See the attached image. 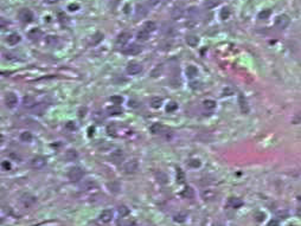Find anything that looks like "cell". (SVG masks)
Listing matches in <instances>:
<instances>
[{
  "mask_svg": "<svg viewBox=\"0 0 301 226\" xmlns=\"http://www.w3.org/2000/svg\"><path fill=\"white\" fill-rule=\"evenodd\" d=\"M83 171L80 167H73L70 168V171L68 172V178L71 180V181H78L83 178Z\"/></svg>",
  "mask_w": 301,
  "mask_h": 226,
  "instance_id": "cell-1",
  "label": "cell"
},
{
  "mask_svg": "<svg viewBox=\"0 0 301 226\" xmlns=\"http://www.w3.org/2000/svg\"><path fill=\"white\" fill-rule=\"evenodd\" d=\"M289 21L290 20H289V17L287 14H280L275 19V26L277 28H280V30H283V28H286L289 25Z\"/></svg>",
  "mask_w": 301,
  "mask_h": 226,
  "instance_id": "cell-2",
  "label": "cell"
},
{
  "mask_svg": "<svg viewBox=\"0 0 301 226\" xmlns=\"http://www.w3.org/2000/svg\"><path fill=\"white\" fill-rule=\"evenodd\" d=\"M141 52V46L138 44H131L129 46L123 47L122 49V53L123 54H128V56H134Z\"/></svg>",
  "mask_w": 301,
  "mask_h": 226,
  "instance_id": "cell-3",
  "label": "cell"
},
{
  "mask_svg": "<svg viewBox=\"0 0 301 226\" xmlns=\"http://www.w3.org/2000/svg\"><path fill=\"white\" fill-rule=\"evenodd\" d=\"M19 19L23 21V23H30V21H32V19H33V13L29 10V8H24V10H21L19 12Z\"/></svg>",
  "mask_w": 301,
  "mask_h": 226,
  "instance_id": "cell-4",
  "label": "cell"
},
{
  "mask_svg": "<svg viewBox=\"0 0 301 226\" xmlns=\"http://www.w3.org/2000/svg\"><path fill=\"white\" fill-rule=\"evenodd\" d=\"M141 71H142L141 64L136 63V62H131V63H128L127 72L129 73V75H136V73H140Z\"/></svg>",
  "mask_w": 301,
  "mask_h": 226,
  "instance_id": "cell-5",
  "label": "cell"
},
{
  "mask_svg": "<svg viewBox=\"0 0 301 226\" xmlns=\"http://www.w3.org/2000/svg\"><path fill=\"white\" fill-rule=\"evenodd\" d=\"M45 165H46V160H45V158H43V156H36L31 161V166L34 169H40V168H43Z\"/></svg>",
  "mask_w": 301,
  "mask_h": 226,
  "instance_id": "cell-6",
  "label": "cell"
},
{
  "mask_svg": "<svg viewBox=\"0 0 301 226\" xmlns=\"http://www.w3.org/2000/svg\"><path fill=\"white\" fill-rule=\"evenodd\" d=\"M139 168V163L136 160H132V161H128L125 163V172L126 173H135Z\"/></svg>",
  "mask_w": 301,
  "mask_h": 226,
  "instance_id": "cell-7",
  "label": "cell"
},
{
  "mask_svg": "<svg viewBox=\"0 0 301 226\" xmlns=\"http://www.w3.org/2000/svg\"><path fill=\"white\" fill-rule=\"evenodd\" d=\"M5 102H6V106L8 108H14V106H17V103H18V98H17V96L13 93H10L6 95Z\"/></svg>",
  "mask_w": 301,
  "mask_h": 226,
  "instance_id": "cell-8",
  "label": "cell"
},
{
  "mask_svg": "<svg viewBox=\"0 0 301 226\" xmlns=\"http://www.w3.org/2000/svg\"><path fill=\"white\" fill-rule=\"evenodd\" d=\"M112 219H113V211L112 210H104L100 214V220L102 223H104V224L112 221Z\"/></svg>",
  "mask_w": 301,
  "mask_h": 226,
  "instance_id": "cell-9",
  "label": "cell"
},
{
  "mask_svg": "<svg viewBox=\"0 0 301 226\" xmlns=\"http://www.w3.org/2000/svg\"><path fill=\"white\" fill-rule=\"evenodd\" d=\"M36 104H37V103H36V100H34L32 96H30V95H26V96L23 98V106H25V108H27V109H32Z\"/></svg>",
  "mask_w": 301,
  "mask_h": 226,
  "instance_id": "cell-10",
  "label": "cell"
},
{
  "mask_svg": "<svg viewBox=\"0 0 301 226\" xmlns=\"http://www.w3.org/2000/svg\"><path fill=\"white\" fill-rule=\"evenodd\" d=\"M132 37V34L129 33V32H122L121 34H119L117 36V39H116V43L119 44V45H123V44H126L128 40H129V38Z\"/></svg>",
  "mask_w": 301,
  "mask_h": 226,
  "instance_id": "cell-11",
  "label": "cell"
},
{
  "mask_svg": "<svg viewBox=\"0 0 301 226\" xmlns=\"http://www.w3.org/2000/svg\"><path fill=\"white\" fill-rule=\"evenodd\" d=\"M238 104H240V106H241L242 113H244V114L249 113V106H248V102L242 95H238Z\"/></svg>",
  "mask_w": 301,
  "mask_h": 226,
  "instance_id": "cell-12",
  "label": "cell"
},
{
  "mask_svg": "<svg viewBox=\"0 0 301 226\" xmlns=\"http://www.w3.org/2000/svg\"><path fill=\"white\" fill-rule=\"evenodd\" d=\"M184 14V10L180 6H174L171 11V17L172 19H179L180 17H183Z\"/></svg>",
  "mask_w": 301,
  "mask_h": 226,
  "instance_id": "cell-13",
  "label": "cell"
},
{
  "mask_svg": "<svg viewBox=\"0 0 301 226\" xmlns=\"http://www.w3.org/2000/svg\"><path fill=\"white\" fill-rule=\"evenodd\" d=\"M110 160L113 161L114 163H119L120 161H122V160H123V153H122V150H115V152L112 154Z\"/></svg>",
  "mask_w": 301,
  "mask_h": 226,
  "instance_id": "cell-14",
  "label": "cell"
},
{
  "mask_svg": "<svg viewBox=\"0 0 301 226\" xmlns=\"http://www.w3.org/2000/svg\"><path fill=\"white\" fill-rule=\"evenodd\" d=\"M19 41H20V36H19V34L12 33V34H10V36L7 37V43H8L10 45H17Z\"/></svg>",
  "mask_w": 301,
  "mask_h": 226,
  "instance_id": "cell-15",
  "label": "cell"
},
{
  "mask_svg": "<svg viewBox=\"0 0 301 226\" xmlns=\"http://www.w3.org/2000/svg\"><path fill=\"white\" fill-rule=\"evenodd\" d=\"M32 109H33V113L36 115H43V113L46 109V104H44V103H37Z\"/></svg>",
  "mask_w": 301,
  "mask_h": 226,
  "instance_id": "cell-16",
  "label": "cell"
},
{
  "mask_svg": "<svg viewBox=\"0 0 301 226\" xmlns=\"http://www.w3.org/2000/svg\"><path fill=\"white\" fill-rule=\"evenodd\" d=\"M186 43H188V45H190L191 47H194L198 45L199 39H198L197 36H188V37H186Z\"/></svg>",
  "mask_w": 301,
  "mask_h": 226,
  "instance_id": "cell-17",
  "label": "cell"
},
{
  "mask_svg": "<svg viewBox=\"0 0 301 226\" xmlns=\"http://www.w3.org/2000/svg\"><path fill=\"white\" fill-rule=\"evenodd\" d=\"M186 75H188V78H193L198 75V70L197 67H193V65H190V67H186Z\"/></svg>",
  "mask_w": 301,
  "mask_h": 226,
  "instance_id": "cell-18",
  "label": "cell"
},
{
  "mask_svg": "<svg viewBox=\"0 0 301 226\" xmlns=\"http://www.w3.org/2000/svg\"><path fill=\"white\" fill-rule=\"evenodd\" d=\"M108 114L109 115H120L122 114V108L120 106H112L110 108H108Z\"/></svg>",
  "mask_w": 301,
  "mask_h": 226,
  "instance_id": "cell-19",
  "label": "cell"
},
{
  "mask_svg": "<svg viewBox=\"0 0 301 226\" xmlns=\"http://www.w3.org/2000/svg\"><path fill=\"white\" fill-rule=\"evenodd\" d=\"M149 104H151V106L154 108V109H158V108H160L161 104H162V100H161L160 97H153V98H151Z\"/></svg>",
  "mask_w": 301,
  "mask_h": 226,
  "instance_id": "cell-20",
  "label": "cell"
},
{
  "mask_svg": "<svg viewBox=\"0 0 301 226\" xmlns=\"http://www.w3.org/2000/svg\"><path fill=\"white\" fill-rule=\"evenodd\" d=\"M102 39H103V34L100 33V32H97V33H95L94 36L91 37L90 44H91V45H97L100 41H102Z\"/></svg>",
  "mask_w": 301,
  "mask_h": 226,
  "instance_id": "cell-21",
  "label": "cell"
},
{
  "mask_svg": "<svg viewBox=\"0 0 301 226\" xmlns=\"http://www.w3.org/2000/svg\"><path fill=\"white\" fill-rule=\"evenodd\" d=\"M144 28L146 31H148V32H153V31L157 30V25H155L154 21H146L145 25H144Z\"/></svg>",
  "mask_w": 301,
  "mask_h": 226,
  "instance_id": "cell-22",
  "label": "cell"
},
{
  "mask_svg": "<svg viewBox=\"0 0 301 226\" xmlns=\"http://www.w3.org/2000/svg\"><path fill=\"white\" fill-rule=\"evenodd\" d=\"M147 14V8L144 5H138L136 6V15L138 17H144Z\"/></svg>",
  "mask_w": 301,
  "mask_h": 226,
  "instance_id": "cell-23",
  "label": "cell"
},
{
  "mask_svg": "<svg viewBox=\"0 0 301 226\" xmlns=\"http://www.w3.org/2000/svg\"><path fill=\"white\" fill-rule=\"evenodd\" d=\"M205 7L206 8H214L219 5V0H205Z\"/></svg>",
  "mask_w": 301,
  "mask_h": 226,
  "instance_id": "cell-24",
  "label": "cell"
},
{
  "mask_svg": "<svg viewBox=\"0 0 301 226\" xmlns=\"http://www.w3.org/2000/svg\"><path fill=\"white\" fill-rule=\"evenodd\" d=\"M148 36H149V32H148V31H146L145 28H142V30H140V31L138 32V39H139V40H146L148 38Z\"/></svg>",
  "mask_w": 301,
  "mask_h": 226,
  "instance_id": "cell-25",
  "label": "cell"
},
{
  "mask_svg": "<svg viewBox=\"0 0 301 226\" xmlns=\"http://www.w3.org/2000/svg\"><path fill=\"white\" fill-rule=\"evenodd\" d=\"M40 34H42V32H40L39 30H38V28H34V30H32V31L29 33V37H30L32 40H36L39 38Z\"/></svg>",
  "mask_w": 301,
  "mask_h": 226,
  "instance_id": "cell-26",
  "label": "cell"
},
{
  "mask_svg": "<svg viewBox=\"0 0 301 226\" xmlns=\"http://www.w3.org/2000/svg\"><path fill=\"white\" fill-rule=\"evenodd\" d=\"M270 14H272V11L270 10H263V11H261L260 13H259V19H268L269 17H270Z\"/></svg>",
  "mask_w": 301,
  "mask_h": 226,
  "instance_id": "cell-27",
  "label": "cell"
},
{
  "mask_svg": "<svg viewBox=\"0 0 301 226\" xmlns=\"http://www.w3.org/2000/svg\"><path fill=\"white\" fill-rule=\"evenodd\" d=\"M20 140L23 141V142H31L32 141V135L30 133H21L20 134Z\"/></svg>",
  "mask_w": 301,
  "mask_h": 226,
  "instance_id": "cell-28",
  "label": "cell"
},
{
  "mask_svg": "<svg viewBox=\"0 0 301 226\" xmlns=\"http://www.w3.org/2000/svg\"><path fill=\"white\" fill-rule=\"evenodd\" d=\"M162 69H164V67H162V65H161V64H160V65H157V67H154L153 71L151 72V76H152V77H158V76L162 72Z\"/></svg>",
  "mask_w": 301,
  "mask_h": 226,
  "instance_id": "cell-29",
  "label": "cell"
},
{
  "mask_svg": "<svg viewBox=\"0 0 301 226\" xmlns=\"http://www.w3.org/2000/svg\"><path fill=\"white\" fill-rule=\"evenodd\" d=\"M110 102H112L113 104H115V106H119V104H121V103L123 102V98H122L121 96L115 95V96H112V97H110Z\"/></svg>",
  "mask_w": 301,
  "mask_h": 226,
  "instance_id": "cell-30",
  "label": "cell"
},
{
  "mask_svg": "<svg viewBox=\"0 0 301 226\" xmlns=\"http://www.w3.org/2000/svg\"><path fill=\"white\" fill-rule=\"evenodd\" d=\"M162 130V126L159 124V123H154L153 126L151 127V132L153 134H159Z\"/></svg>",
  "mask_w": 301,
  "mask_h": 226,
  "instance_id": "cell-31",
  "label": "cell"
},
{
  "mask_svg": "<svg viewBox=\"0 0 301 226\" xmlns=\"http://www.w3.org/2000/svg\"><path fill=\"white\" fill-rule=\"evenodd\" d=\"M204 106L206 108V109H210V110H212L214 109L215 106H216V102L215 101H212V100H206V101H204Z\"/></svg>",
  "mask_w": 301,
  "mask_h": 226,
  "instance_id": "cell-32",
  "label": "cell"
},
{
  "mask_svg": "<svg viewBox=\"0 0 301 226\" xmlns=\"http://www.w3.org/2000/svg\"><path fill=\"white\" fill-rule=\"evenodd\" d=\"M177 180H178L180 184H183V182L185 181V174H184V172L181 171L180 168L177 169Z\"/></svg>",
  "mask_w": 301,
  "mask_h": 226,
  "instance_id": "cell-33",
  "label": "cell"
},
{
  "mask_svg": "<svg viewBox=\"0 0 301 226\" xmlns=\"http://www.w3.org/2000/svg\"><path fill=\"white\" fill-rule=\"evenodd\" d=\"M181 195L185 197V198H192V197H193V191H192V188H191V187L185 188L184 192L181 193Z\"/></svg>",
  "mask_w": 301,
  "mask_h": 226,
  "instance_id": "cell-34",
  "label": "cell"
},
{
  "mask_svg": "<svg viewBox=\"0 0 301 226\" xmlns=\"http://www.w3.org/2000/svg\"><path fill=\"white\" fill-rule=\"evenodd\" d=\"M221 19H223V20H225V19H228L229 18V15H230V10L228 8V7H224L223 10L221 11Z\"/></svg>",
  "mask_w": 301,
  "mask_h": 226,
  "instance_id": "cell-35",
  "label": "cell"
},
{
  "mask_svg": "<svg viewBox=\"0 0 301 226\" xmlns=\"http://www.w3.org/2000/svg\"><path fill=\"white\" fill-rule=\"evenodd\" d=\"M188 13L190 17H192V18H196L197 17V14H198V8L197 7H190L188 11Z\"/></svg>",
  "mask_w": 301,
  "mask_h": 226,
  "instance_id": "cell-36",
  "label": "cell"
},
{
  "mask_svg": "<svg viewBox=\"0 0 301 226\" xmlns=\"http://www.w3.org/2000/svg\"><path fill=\"white\" fill-rule=\"evenodd\" d=\"M188 166L190 167H193V168H197V167L201 166V161L198 159H192L188 161Z\"/></svg>",
  "mask_w": 301,
  "mask_h": 226,
  "instance_id": "cell-37",
  "label": "cell"
},
{
  "mask_svg": "<svg viewBox=\"0 0 301 226\" xmlns=\"http://www.w3.org/2000/svg\"><path fill=\"white\" fill-rule=\"evenodd\" d=\"M177 108H178V104H177L175 102H171V103H168V106H166V110H167L168 113H171V111H174Z\"/></svg>",
  "mask_w": 301,
  "mask_h": 226,
  "instance_id": "cell-38",
  "label": "cell"
},
{
  "mask_svg": "<svg viewBox=\"0 0 301 226\" xmlns=\"http://www.w3.org/2000/svg\"><path fill=\"white\" fill-rule=\"evenodd\" d=\"M229 205H231L232 207H238V206H241L242 205V201L241 200H238V199H230V201H229Z\"/></svg>",
  "mask_w": 301,
  "mask_h": 226,
  "instance_id": "cell-39",
  "label": "cell"
},
{
  "mask_svg": "<svg viewBox=\"0 0 301 226\" xmlns=\"http://www.w3.org/2000/svg\"><path fill=\"white\" fill-rule=\"evenodd\" d=\"M157 178H158V181H160L161 184H166V180H167V178H166V175H165L164 173L159 172V173L157 174Z\"/></svg>",
  "mask_w": 301,
  "mask_h": 226,
  "instance_id": "cell-40",
  "label": "cell"
},
{
  "mask_svg": "<svg viewBox=\"0 0 301 226\" xmlns=\"http://www.w3.org/2000/svg\"><path fill=\"white\" fill-rule=\"evenodd\" d=\"M119 213H120L121 217H125V215H127L129 213V210L126 206H120L119 207Z\"/></svg>",
  "mask_w": 301,
  "mask_h": 226,
  "instance_id": "cell-41",
  "label": "cell"
},
{
  "mask_svg": "<svg viewBox=\"0 0 301 226\" xmlns=\"http://www.w3.org/2000/svg\"><path fill=\"white\" fill-rule=\"evenodd\" d=\"M77 158V153L75 150H68L67 152V159L68 160H74Z\"/></svg>",
  "mask_w": 301,
  "mask_h": 226,
  "instance_id": "cell-42",
  "label": "cell"
},
{
  "mask_svg": "<svg viewBox=\"0 0 301 226\" xmlns=\"http://www.w3.org/2000/svg\"><path fill=\"white\" fill-rule=\"evenodd\" d=\"M46 43L49 45H55L57 43V37H54V36H49L46 38Z\"/></svg>",
  "mask_w": 301,
  "mask_h": 226,
  "instance_id": "cell-43",
  "label": "cell"
},
{
  "mask_svg": "<svg viewBox=\"0 0 301 226\" xmlns=\"http://www.w3.org/2000/svg\"><path fill=\"white\" fill-rule=\"evenodd\" d=\"M1 167H2L4 171H10V169H11V163H10L8 161H2Z\"/></svg>",
  "mask_w": 301,
  "mask_h": 226,
  "instance_id": "cell-44",
  "label": "cell"
},
{
  "mask_svg": "<svg viewBox=\"0 0 301 226\" xmlns=\"http://www.w3.org/2000/svg\"><path fill=\"white\" fill-rule=\"evenodd\" d=\"M185 220V214H177L174 217V221H178V223H183Z\"/></svg>",
  "mask_w": 301,
  "mask_h": 226,
  "instance_id": "cell-45",
  "label": "cell"
},
{
  "mask_svg": "<svg viewBox=\"0 0 301 226\" xmlns=\"http://www.w3.org/2000/svg\"><path fill=\"white\" fill-rule=\"evenodd\" d=\"M300 121H301V113H299L296 116H295L294 119H293V123H295V124H296V123H299Z\"/></svg>",
  "mask_w": 301,
  "mask_h": 226,
  "instance_id": "cell-46",
  "label": "cell"
},
{
  "mask_svg": "<svg viewBox=\"0 0 301 226\" xmlns=\"http://www.w3.org/2000/svg\"><path fill=\"white\" fill-rule=\"evenodd\" d=\"M267 226H279V221L276 219H273V220H270L269 223H268V225Z\"/></svg>",
  "mask_w": 301,
  "mask_h": 226,
  "instance_id": "cell-47",
  "label": "cell"
},
{
  "mask_svg": "<svg viewBox=\"0 0 301 226\" xmlns=\"http://www.w3.org/2000/svg\"><path fill=\"white\" fill-rule=\"evenodd\" d=\"M69 11H76L77 8H78V5L77 4H71V5H69Z\"/></svg>",
  "mask_w": 301,
  "mask_h": 226,
  "instance_id": "cell-48",
  "label": "cell"
},
{
  "mask_svg": "<svg viewBox=\"0 0 301 226\" xmlns=\"http://www.w3.org/2000/svg\"><path fill=\"white\" fill-rule=\"evenodd\" d=\"M148 4H149V6H155L158 2H159V0H147Z\"/></svg>",
  "mask_w": 301,
  "mask_h": 226,
  "instance_id": "cell-49",
  "label": "cell"
},
{
  "mask_svg": "<svg viewBox=\"0 0 301 226\" xmlns=\"http://www.w3.org/2000/svg\"><path fill=\"white\" fill-rule=\"evenodd\" d=\"M93 134H94V128H93V127H90V128H89V134H88V135H89V136H91Z\"/></svg>",
  "mask_w": 301,
  "mask_h": 226,
  "instance_id": "cell-50",
  "label": "cell"
},
{
  "mask_svg": "<svg viewBox=\"0 0 301 226\" xmlns=\"http://www.w3.org/2000/svg\"><path fill=\"white\" fill-rule=\"evenodd\" d=\"M45 2H47V4H55V2H57L58 0H44Z\"/></svg>",
  "mask_w": 301,
  "mask_h": 226,
  "instance_id": "cell-51",
  "label": "cell"
},
{
  "mask_svg": "<svg viewBox=\"0 0 301 226\" xmlns=\"http://www.w3.org/2000/svg\"><path fill=\"white\" fill-rule=\"evenodd\" d=\"M71 123H73V122H69V123L67 124V127H68V128H71V129H75V124L73 126Z\"/></svg>",
  "mask_w": 301,
  "mask_h": 226,
  "instance_id": "cell-52",
  "label": "cell"
},
{
  "mask_svg": "<svg viewBox=\"0 0 301 226\" xmlns=\"http://www.w3.org/2000/svg\"><path fill=\"white\" fill-rule=\"evenodd\" d=\"M296 213H298V215H301V207H299V208H298Z\"/></svg>",
  "mask_w": 301,
  "mask_h": 226,
  "instance_id": "cell-53",
  "label": "cell"
}]
</instances>
